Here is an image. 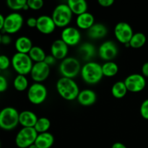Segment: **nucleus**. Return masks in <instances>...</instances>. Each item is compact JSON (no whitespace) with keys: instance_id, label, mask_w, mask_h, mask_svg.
Wrapping results in <instances>:
<instances>
[{"instance_id":"nucleus-18","label":"nucleus","mask_w":148,"mask_h":148,"mask_svg":"<svg viewBox=\"0 0 148 148\" xmlns=\"http://www.w3.org/2000/svg\"><path fill=\"white\" fill-rule=\"evenodd\" d=\"M38 117L34 112L25 110L19 114V124L23 127H34L38 121Z\"/></svg>"},{"instance_id":"nucleus-1","label":"nucleus","mask_w":148,"mask_h":148,"mask_svg":"<svg viewBox=\"0 0 148 148\" xmlns=\"http://www.w3.org/2000/svg\"><path fill=\"white\" fill-rule=\"evenodd\" d=\"M56 90L62 98L66 101H72L77 99L79 92V87L73 79L61 77L56 85Z\"/></svg>"},{"instance_id":"nucleus-23","label":"nucleus","mask_w":148,"mask_h":148,"mask_svg":"<svg viewBox=\"0 0 148 148\" xmlns=\"http://www.w3.org/2000/svg\"><path fill=\"white\" fill-rule=\"evenodd\" d=\"M66 4L70 8L72 14L77 16L86 12L88 10V3L85 0H69Z\"/></svg>"},{"instance_id":"nucleus-16","label":"nucleus","mask_w":148,"mask_h":148,"mask_svg":"<svg viewBox=\"0 0 148 148\" xmlns=\"http://www.w3.org/2000/svg\"><path fill=\"white\" fill-rule=\"evenodd\" d=\"M69 46L62 40L57 39L52 43L51 46V53L56 60H63L67 57Z\"/></svg>"},{"instance_id":"nucleus-45","label":"nucleus","mask_w":148,"mask_h":148,"mask_svg":"<svg viewBox=\"0 0 148 148\" xmlns=\"http://www.w3.org/2000/svg\"><path fill=\"white\" fill-rule=\"evenodd\" d=\"M1 69H0V75H1Z\"/></svg>"},{"instance_id":"nucleus-42","label":"nucleus","mask_w":148,"mask_h":148,"mask_svg":"<svg viewBox=\"0 0 148 148\" xmlns=\"http://www.w3.org/2000/svg\"><path fill=\"white\" fill-rule=\"evenodd\" d=\"M4 20H5V17H4V15L0 13V31L2 30L3 28H4Z\"/></svg>"},{"instance_id":"nucleus-7","label":"nucleus","mask_w":148,"mask_h":148,"mask_svg":"<svg viewBox=\"0 0 148 148\" xmlns=\"http://www.w3.org/2000/svg\"><path fill=\"white\" fill-rule=\"evenodd\" d=\"M34 127H23L15 137V144L19 148H28L34 144L38 136Z\"/></svg>"},{"instance_id":"nucleus-36","label":"nucleus","mask_w":148,"mask_h":148,"mask_svg":"<svg viewBox=\"0 0 148 148\" xmlns=\"http://www.w3.org/2000/svg\"><path fill=\"white\" fill-rule=\"evenodd\" d=\"M56 59H55V58L53 57L51 54L46 55V58H45V59H44V62L46 64L49 65V66H51L56 63Z\"/></svg>"},{"instance_id":"nucleus-13","label":"nucleus","mask_w":148,"mask_h":148,"mask_svg":"<svg viewBox=\"0 0 148 148\" xmlns=\"http://www.w3.org/2000/svg\"><path fill=\"white\" fill-rule=\"evenodd\" d=\"M30 74L31 78L35 81V82L41 83L49 76L50 66L46 64L44 62L34 63Z\"/></svg>"},{"instance_id":"nucleus-24","label":"nucleus","mask_w":148,"mask_h":148,"mask_svg":"<svg viewBox=\"0 0 148 148\" xmlns=\"http://www.w3.org/2000/svg\"><path fill=\"white\" fill-rule=\"evenodd\" d=\"M128 90L124 81H118L113 85L111 88V94L115 98H123L127 95Z\"/></svg>"},{"instance_id":"nucleus-14","label":"nucleus","mask_w":148,"mask_h":148,"mask_svg":"<svg viewBox=\"0 0 148 148\" xmlns=\"http://www.w3.org/2000/svg\"><path fill=\"white\" fill-rule=\"evenodd\" d=\"M61 39L68 46H76L81 40V33L76 27L68 26L64 27L62 31Z\"/></svg>"},{"instance_id":"nucleus-8","label":"nucleus","mask_w":148,"mask_h":148,"mask_svg":"<svg viewBox=\"0 0 148 148\" xmlns=\"http://www.w3.org/2000/svg\"><path fill=\"white\" fill-rule=\"evenodd\" d=\"M47 88L44 85L39 82H34L27 90V98L34 105L43 103L47 98Z\"/></svg>"},{"instance_id":"nucleus-17","label":"nucleus","mask_w":148,"mask_h":148,"mask_svg":"<svg viewBox=\"0 0 148 148\" xmlns=\"http://www.w3.org/2000/svg\"><path fill=\"white\" fill-rule=\"evenodd\" d=\"M77 100L83 106H90L96 102L97 95L92 90L85 89L79 91Z\"/></svg>"},{"instance_id":"nucleus-3","label":"nucleus","mask_w":148,"mask_h":148,"mask_svg":"<svg viewBox=\"0 0 148 148\" xmlns=\"http://www.w3.org/2000/svg\"><path fill=\"white\" fill-rule=\"evenodd\" d=\"M19 114L16 108L5 107L0 111V128L10 131L12 130L19 124Z\"/></svg>"},{"instance_id":"nucleus-2","label":"nucleus","mask_w":148,"mask_h":148,"mask_svg":"<svg viewBox=\"0 0 148 148\" xmlns=\"http://www.w3.org/2000/svg\"><path fill=\"white\" fill-rule=\"evenodd\" d=\"M80 74L82 79L90 85L98 83L103 77L102 66L95 62H89L85 64L82 66Z\"/></svg>"},{"instance_id":"nucleus-15","label":"nucleus","mask_w":148,"mask_h":148,"mask_svg":"<svg viewBox=\"0 0 148 148\" xmlns=\"http://www.w3.org/2000/svg\"><path fill=\"white\" fill-rule=\"evenodd\" d=\"M56 27V26L51 16L43 14V15L39 16L37 18L36 28L40 33L43 34H51L54 31Z\"/></svg>"},{"instance_id":"nucleus-31","label":"nucleus","mask_w":148,"mask_h":148,"mask_svg":"<svg viewBox=\"0 0 148 148\" xmlns=\"http://www.w3.org/2000/svg\"><path fill=\"white\" fill-rule=\"evenodd\" d=\"M27 4V0H7V5L11 10L14 11L23 10Z\"/></svg>"},{"instance_id":"nucleus-28","label":"nucleus","mask_w":148,"mask_h":148,"mask_svg":"<svg viewBox=\"0 0 148 148\" xmlns=\"http://www.w3.org/2000/svg\"><path fill=\"white\" fill-rule=\"evenodd\" d=\"M28 80L25 75H17L13 81V86L17 91H24L29 88Z\"/></svg>"},{"instance_id":"nucleus-43","label":"nucleus","mask_w":148,"mask_h":148,"mask_svg":"<svg viewBox=\"0 0 148 148\" xmlns=\"http://www.w3.org/2000/svg\"><path fill=\"white\" fill-rule=\"evenodd\" d=\"M28 148H38V147L36 145H35V143H34V144L31 145H30Z\"/></svg>"},{"instance_id":"nucleus-40","label":"nucleus","mask_w":148,"mask_h":148,"mask_svg":"<svg viewBox=\"0 0 148 148\" xmlns=\"http://www.w3.org/2000/svg\"><path fill=\"white\" fill-rule=\"evenodd\" d=\"M142 74L145 77H148V62L143 64L142 66Z\"/></svg>"},{"instance_id":"nucleus-33","label":"nucleus","mask_w":148,"mask_h":148,"mask_svg":"<svg viewBox=\"0 0 148 148\" xmlns=\"http://www.w3.org/2000/svg\"><path fill=\"white\" fill-rule=\"evenodd\" d=\"M11 64V61L6 55H0V69L1 70H6Z\"/></svg>"},{"instance_id":"nucleus-39","label":"nucleus","mask_w":148,"mask_h":148,"mask_svg":"<svg viewBox=\"0 0 148 148\" xmlns=\"http://www.w3.org/2000/svg\"><path fill=\"white\" fill-rule=\"evenodd\" d=\"M12 38L7 33L1 35V43L4 45H8L11 43Z\"/></svg>"},{"instance_id":"nucleus-21","label":"nucleus","mask_w":148,"mask_h":148,"mask_svg":"<svg viewBox=\"0 0 148 148\" xmlns=\"http://www.w3.org/2000/svg\"><path fill=\"white\" fill-rule=\"evenodd\" d=\"M108 33V29L102 23H95L88 30V37L92 39H100L105 37Z\"/></svg>"},{"instance_id":"nucleus-44","label":"nucleus","mask_w":148,"mask_h":148,"mask_svg":"<svg viewBox=\"0 0 148 148\" xmlns=\"http://www.w3.org/2000/svg\"><path fill=\"white\" fill-rule=\"evenodd\" d=\"M1 43V33H0V44Z\"/></svg>"},{"instance_id":"nucleus-20","label":"nucleus","mask_w":148,"mask_h":148,"mask_svg":"<svg viewBox=\"0 0 148 148\" xmlns=\"http://www.w3.org/2000/svg\"><path fill=\"white\" fill-rule=\"evenodd\" d=\"M54 143V137L51 133L44 132L38 134L36 138L35 145L38 148H51Z\"/></svg>"},{"instance_id":"nucleus-46","label":"nucleus","mask_w":148,"mask_h":148,"mask_svg":"<svg viewBox=\"0 0 148 148\" xmlns=\"http://www.w3.org/2000/svg\"><path fill=\"white\" fill-rule=\"evenodd\" d=\"M0 147H1V143H0Z\"/></svg>"},{"instance_id":"nucleus-35","label":"nucleus","mask_w":148,"mask_h":148,"mask_svg":"<svg viewBox=\"0 0 148 148\" xmlns=\"http://www.w3.org/2000/svg\"><path fill=\"white\" fill-rule=\"evenodd\" d=\"M8 88V82L5 77L0 75V92H3L7 90Z\"/></svg>"},{"instance_id":"nucleus-32","label":"nucleus","mask_w":148,"mask_h":148,"mask_svg":"<svg viewBox=\"0 0 148 148\" xmlns=\"http://www.w3.org/2000/svg\"><path fill=\"white\" fill-rule=\"evenodd\" d=\"M27 4L29 9L33 10H38L43 7V0H27Z\"/></svg>"},{"instance_id":"nucleus-38","label":"nucleus","mask_w":148,"mask_h":148,"mask_svg":"<svg viewBox=\"0 0 148 148\" xmlns=\"http://www.w3.org/2000/svg\"><path fill=\"white\" fill-rule=\"evenodd\" d=\"M26 24L30 27H36L37 25V18L34 17H30L26 21Z\"/></svg>"},{"instance_id":"nucleus-12","label":"nucleus","mask_w":148,"mask_h":148,"mask_svg":"<svg viewBox=\"0 0 148 148\" xmlns=\"http://www.w3.org/2000/svg\"><path fill=\"white\" fill-rule=\"evenodd\" d=\"M118 53L116 44L112 40H106L101 43L98 48V55L100 58L106 62H111L115 59Z\"/></svg>"},{"instance_id":"nucleus-34","label":"nucleus","mask_w":148,"mask_h":148,"mask_svg":"<svg viewBox=\"0 0 148 148\" xmlns=\"http://www.w3.org/2000/svg\"><path fill=\"white\" fill-rule=\"evenodd\" d=\"M140 114L143 119L148 120V98L145 100L140 106Z\"/></svg>"},{"instance_id":"nucleus-19","label":"nucleus","mask_w":148,"mask_h":148,"mask_svg":"<svg viewBox=\"0 0 148 148\" xmlns=\"http://www.w3.org/2000/svg\"><path fill=\"white\" fill-rule=\"evenodd\" d=\"M76 24L79 28L88 30L95 24V18L91 13L86 12L77 17Z\"/></svg>"},{"instance_id":"nucleus-37","label":"nucleus","mask_w":148,"mask_h":148,"mask_svg":"<svg viewBox=\"0 0 148 148\" xmlns=\"http://www.w3.org/2000/svg\"><path fill=\"white\" fill-rule=\"evenodd\" d=\"M98 4L103 7H109L114 4V0H98Z\"/></svg>"},{"instance_id":"nucleus-29","label":"nucleus","mask_w":148,"mask_h":148,"mask_svg":"<svg viewBox=\"0 0 148 148\" xmlns=\"http://www.w3.org/2000/svg\"><path fill=\"white\" fill-rule=\"evenodd\" d=\"M51 127V121L46 117H40L38 119V121L35 125L34 129L38 134L47 132Z\"/></svg>"},{"instance_id":"nucleus-9","label":"nucleus","mask_w":148,"mask_h":148,"mask_svg":"<svg viewBox=\"0 0 148 148\" xmlns=\"http://www.w3.org/2000/svg\"><path fill=\"white\" fill-rule=\"evenodd\" d=\"M24 23L23 15L18 12H12L5 17L4 28L1 31L7 34H14L22 28Z\"/></svg>"},{"instance_id":"nucleus-22","label":"nucleus","mask_w":148,"mask_h":148,"mask_svg":"<svg viewBox=\"0 0 148 148\" xmlns=\"http://www.w3.org/2000/svg\"><path fill=\"white\" fill-rule=\"evenodd\" d=\"M14 46L18 53H27L30 52L33 48V43L32 40L27 36H20L17 38L14 43Z\"/></svg>"},{"instance_id":"nucleus-6","label":"nucleus","mask_w":148,"mask_h":148,"mask_svg":"<svg viewBox=\"0 0 148 148\" xmlns=\"http://www.w3.org/2000/svg\"><path fill=\"white\" fill-rule=\"evenodd\" d=\"M82 66L75 57H66L62 61L59 65V72L64 77L73 79L80 72Z\"/></svg>"},{"instance_id":"nucleus-27","label":"nucleus","mask_w":148,"mask_h":148,"mask_svg":"<svg viewBox=\"0 0 148 148\" xmlns=\"http://www.w3.org/2000/svg\"><path fill=\"white\" fill-rule=\"evenodd\" d=\"M147 41V38L145 35L143 33H134L130 41V47L133 49H140L145 44Z\"/></svg>"},{"instance_id":"nucleus-4","label":"nucleus","mask_w":148,"mask_h":148,"mask_svg":"<svg viewBox=\"0 0 148 148\" xmlns=\"http://www.w3.org/2000/svg\"><path fill=\"white\" fill-rule=\"evenodd\" d=\"M33 61L27 53H14L11 59V64L13 69L18 75H27L30 73L33 66Z\"/></svg>"},{"instance_id":"nucleus-11","label":"nucleus","mask_w":148,"mask_h":148,"mask_svg":"<svg viewBox=\"0 0 148 148\" xmlns=\"http://www.w3.org/2000/svg\"><path fill=\"white\" fill-rule=\"evenodd\" d=\"M124 83L128 91L139 92L145 89L146 86L145 77L140 74H132L124 79Z\"/></svg>"},{"instance_id":"nucleus-5","label":"nucleus","mask_w":148,"mask_h":148,"mask_svg":"<svg viewBox=\"0 0 148 148\" xmlns=\"http://www.w3.org/2000/svg\"><path fill=\"white\" fill-rule=\"evenodd\" d=\"M72 14L67 4H59L53 10L51 17L56 27H66L71 23Z\"/></svg>"},{"instance_id":"nucleus-26","label":"nucleus","mask_w":148,"mask_h":148,"mask_svg":"<svg viewBox=\"0 0 148 148\" xmlns=\"http://www.w3.org/2000/svg\"><path fill=\"white\" fill-rule=\"evenodd\" d=\"M28 55L31 60L34 62L35 63L44 62V59L46 56V54L43 49L40 48V46H33L31 50L28 53Z\"/></svg>"},{"instance_id":"nucleus-41","label":"nucleus","mask_w":148,"mask_h":148,"mask_svg":"<svg viewBox=\"0 0 148 148\" xmlns=\"http://www.w3.org/2000/svg\"><path fill=\"white\" fill-rule=\"evenodd\" d=\"M111 148H127V147L124 144L118 142V143H114V144L112 145V146H111Z\"/></svg>"},{"instance_id":"nucleus-10","label":"nucleus","mask_w":148,"mask_h":148,"mask_svg":"<svg viewBox=\"0 0 148 148\" xmlns=\"http://www.w3.org/2000/svg\"><path fill=\"white\" fill-rule=\"evenodd\" d=\"M114 35L119 42L125 45L130 43L134 35V31L129 23L126 22H119L114 27Z\"/></svg>"},{"instance_id":"nucleus-30","label":"nucleus","mask_w":148,"mask_h":148,"mask_svg":"<svg viewBox=\"0 0 148 148\" xmlns=\"http://www.w3.org/2000/svg\"><path fill=\"white\" fill-rule=\"evenodd\" d=\"M79 50L85 59H90L95 53V46L90 43H85L81 45Z\"/></svg>"},{"instance_id":"nucleus-25","label":"nucleus","mask_w":148,"mask_h":148,"mask_svg":"<svg viewBox=\"0 0 148 148\" xmlns=\"http://www.w3.org/2000/svg\"><path fill=\"white\" fill-rule=\"evenodd\" d=\"M102 66L103 75L104 77H114L119 72V66L115 62H106Z\"/></svg>"}]
</instances>
